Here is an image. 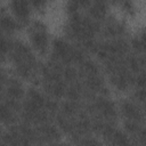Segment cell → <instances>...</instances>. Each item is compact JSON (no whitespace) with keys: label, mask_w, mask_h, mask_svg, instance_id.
<instances>
[{"label":"cell","mask_w":146,"mask_h":146,"mask_svg":"<svg viewBox=\"0 0 146 146\" xmlns=\"http://www.w3.org/2000/svg\"><path fill=\"white\" fill-rule=\"evenodd\" d=\"M29 33L33 48L40 55H44L49 43V34L47 32V26L40 21H34L29 29Z\"/></svg>","instance_id":"6da1fadb"},{"label":"cell","mask_w":146,"mask_h":146,"mask_svg":"<svg viewBox=\"0 0 146 146\" xmlns=\"http://www.w3.org/2000/svg\"><path fill=\"white\" fill-rule=\"evenodd\" d=\"M72 48L73 46L70 44L64 39H55L52 41V54L50 59L57 60L62 63L64 66L72 65V60H71Z\"/></svg>","instance_id":"7a4b0ae2"},{"label":"cell","mask_w":146,"mask_h":146,"mask_svg":"<svg viewBox=\"0 0 146 146\" xmlns=\"http://www.w3.org/2000/svg\"><path fill=\"white\" fill-rule=\"evenodd\" d=\"M1 82L3 87V97H8L11 99H16V100H19L23 98L25 91H24L22 83L17 79L6 76V74L2 73Z\"/></svg>","instance_id":"3957f363"},{"label":"cell","mask_w":146,"mask_h":146,"mask_svg":"<svg viewBox=\"0 0 146 146\" xmlns=\"http://www.w3.org/2000/svg\"><path fill=\"white\" fill-rule=\"evenodd\" d=\"M35 129H36L38 137H39V144H42V143H50V144L51 143H56L60 137V132H59L58 128L56 125L51 124V122L36 125Z\"/></svg>","instance_id":"277c9868"},{"label":"cell","mask_w":146,"mask_h":146,"mask_svg":"<svg viewBox=\"0 0 146 146\" xmlns=\"http://www.w3.org/2000/svg\"><path fill=\"white\" fill-rule=\"evenodd\" d=\"M104 36L110 38V39H115V38H121L125 33V27L124 25L116 21L113 17H107L105 19L104 26H102V31Z\"/></svg>","instance_id":"5b68a950"},{"label":"cell","mask_w":146,"mask_h":146,"mask_svg":"<svg viewBox=\"0 0 146 146\" xmlns=\"http://www.w3.org/2000/svg\"><path fill=\"white\" fill-rule=\"evenodd\" d=\"M17 22L21 25H24L30 16V10H31V2L24 1V0H14L9 3Z\"/></svg>","instance_id":"8992f818"},{"label":"cell","mask_w":146,"mask_h":146,"mask_svg":"<svg viewBox=\"0 0 146 146\" xmlns=\"http://www.w3.org/2000/svg\"><path fill=\"white\" fill-rule=\"evenodd\" d=\"M82 83L87 90H89L94 94L99 92L100 96H104V97H106L108 95V89L106 88L104 79L100 76V74L87 76V78L82 79Z\"/></svg>","instance_id":"52a82bcc"},{"label":"cell","mask_w":146,"mask_h":146,"mask_svg":"<svg viewBox=\"0 0 146 146\" xmlns=\"http://www.w3.org/2000/svg\"><path fill=\"white\" fill-rule=\"evenodd\" d=\"M110 82L119 90H127L131 84H133V74L129 70H124L122 72H117L108 75Z\"/></svg>","instance_id":"ba28073f"},{"label":"cell","mask_w":146,"mask_h":146,"mask_svg":"<svg viewBox=\"0 0 146 146\" xmlns=\"http://www.w3.org/2000/svg\"><path fill=\"white\" fill-rule=\"evenodd\" d=\"M120 110L127 120H131V121H136L138 123H141L145 119L144 112L132 102L123 100L120 104Z\"/></svg>","instance_id":"9c48e42d"},{"label":"cell","mask_w":146,"mask_h":146,"mask_svg":"<svg viewBox=\"0 0 146 146\" xmlns=\"http://www.w3.org/2000/svg\"><path fill=\"white\" fill-rule=\"evenodd\" d=\"M42 87L46 94L49 95L51 98H62L63 96H65L66 88H67L65 80L57 81V82H50V83L42 82Z\"/></svg>","instance_id":"30bf717a"},{"label":"cell","mask_w":146,"mask_h":146,"mask_svg":"<svg viewBox=\"0 0 146 146\" xmlns=\"http://www.w3.org/2000/svg\"><path fill=\"white\" fill-rule=\"evenodd\" d=\"M88 16L96 21H105L107 18V3L104 1H95L91 2L87 8Z\"/></svg>","instance_id":"8fae6325"},{"label":"cell","mask_w":146,"mask_h":146,"mask_svg":"<svg viewBox=\"0 0 146 146\" xmlns=\"http://www.w3.org/2000/svg\"><path fill=\"white\" fill-rule=\"evenodd\" d=\"M0 24H1V30L3 32V34L6 35H10L14 32H16L17 30L21 29V24L17 22V19L13 18L11 16H9L8 14L2 13L1 14V18H0Z\"/></svg>","instance_id":"7c38bea8"},{"label":"cell","mask_w":146,"mask_h":146,"mask_svg":"<svg viewBox=\"0 0 146 146\" xmlns=\"http://www.w3.org/2000/svg\"><path fill=\"white\" fill-rule=\"evenodd\" d=\"M82 110H83V105H81L79 102H73V100H66L62 103V105L59 106V112L68 117L78 116Z\"/></svg>","instance_id":"4fadbf2b"},{"label":"cell","mask_w":146,"mask_h":146,"mask_svg":"<svg viewBox=\"0 0 146 146\" xmlns=\"http://www.w3.org/2000/svg\"><path fill=\"white\" fill-rule=\"evenodd\" d=\"M79 76L80 79H84L87 76H91V75H97L99 74V67L98 65L91 60V59H86L83 63H81L79 65Z\"/></svg>","instance_id":"5bb4252c"},{"label":"cell","mask_w":146,"mask_h":146,"mask_svg":"<svg viewBox=\"0 0 146 146\" xmlns=\"http://www.w3.org/2000/svg\"><path fill=\"white\" fill-rule=\"evenodd\" d=\"M0 116H1V121L8 125H13L17 121V113L10 110L3 103H1L0 105Z\"/></svg>","instance_id":"9a60e30c"},{"label":"cell","mask_w":146,"mask_h":146,"mask_svg":"<svg viewBox=\"0 0 146 146\" xmlns=\"http://www.w3.org/2000/svg\"><path fill=\"white\" fill-rule=\"evenodd\" d=\"M107 143L112 146H131V140L121 130H115Z\"/></svg>","instance_id":"2e32d148"},{"label":"cell","mask_w":146,"mask_h":146,"mask_svg":"<svg viewBox=\"0 0 146 146\" xmlns=\"http://www.w3.org/2000/svg\"><path fill=\"white\" fill-rule=\"evenodd\" d=\"M47 98L48 97H46L43 94H41L40 91H38L36 89H33V88H30L26 94V99L31 100L32 103H34L35 105H38L41 108H44Z\"/></svg>","instance_id":"e0dca14e"},{"label":"cell","mask_w":146,"mask_h":146,"mask_svg":"<svg viewBox=\"0 0 146 146\" xmlns=\"http://www.w3.org/2000/svg\"><path fill=\"white\" fill-rule=\"evenodd\" d=\"M63 78H64L65 82H68V83H73V82L80 80L78 70H76L74 66H72V65L64 66V70H63Z\"/></svg>","instance_id":"ac0fdd59"},{"label":"cell","mask_w":146,"mask_h":146,"mask_svg":"<svg viewBox=\"0 0 146 146\" xmlns=\"http://www.w3.org/2000/svg\"><path fill=\"white\" fill-rule=\"evenodd\" d=\"M14 41L15 40H11L9 38V35H6V34H2L1 35V52H2V56H8L10 54V51L13 50V47H14Z\"/></svg>","instance_id":"d6986e66"},{"label":"cell","mask_w":146,"mask_h":146,"mask_svg":"<svg viewBox=\"0 0 146 146\" xmlns=\"http://www.w3.org/2000/svg\"><path fill=\"white\" fill-rule=\"evenodd\" d=\"M124 128H125V130H127L130 135L136 136V135L138 133V131L141 129V125H140V123H138V122H136V121L125 120V121H124Z\"/></svg>","instance_id":"ffe728a7"},{"label":"cell","mask_w":146,"mask_h":146,"mask_svg":"<svg viewBox=\"0 0 146 146\" xmlns=\"http://www.w3.org/2000/svg\"><path fill=\"white\" fill-rule=\"evenodd\" d=\"M133 84L138 88L146 89V71H143L133 76Z\"/></svg>","instance_id":"44dd1931"},{"label":"cell","mask_w":146,"mask_h":146,"mask_svg":"<svg viewBox=\"0 0 146 146\" xmlns=\"http://www.w3.org/2000/svg\"><path fill=\"white\" fill-rule=\"evenodd\" d=\"M133 98L143 104H146V89L144 88H138L133 92Z\"/></svg>","instance_id":"7402d4cb"},{"label":"cell","mask_w":146,"mask_h":146,"mask_svg":"<svg viewBox=\"0 0 146 146\" xmlns=\"http://www.w3.org/2000/svg\"><path fill=\"white\" fill-rule=\"evenodd\" d=\"M133 138H136L137 140H139L140 143H143L144 145H146V128H143L138 131V133L136 136H133Z\"/></svg>","instance_id":"603a6c76"},{"label":"cell","mask_w":146,"mask_h":146,"mask_svg":"<svg viewBox=\"0 0 146 146\" xmlns=\"http://www.w3.org/2000/svg\"><path fill=\"white\" fill-rule=\"evenodd\" d=\"M139 40L141 43V55H146V31L139 35Z\"/></svg>","instance_id":"cb8c5ba5"},{"label":"cell","mask_w":146,"mask_h":146,"mask_svg":"<svg viewBox=\"0 0 146 146\" xmlns=\"http://www.w3.org/2000/svg\"><path fill=\"white\" fill-rule=\"evenodd\" d=\"M31 6H33L38 10H40L41 8H43L46 6V2H43V1H33V2H31Z\"/></svg>","instance_id":"d4e9b609"},{"label":"cell","mask_w":146,"mask_h":146,"mask_svg":"<svg viewBox=\"0 0 146 146\" xmlns=\"http://www.w3.org/2000/svg\"><path fill=\"white\" fill-rule=\"evenodd\" d=\"M121 5L123 6V8H124L125 11H128V13H132L133 11V6H132L131 2H122Z\"/></svg>","instance_id":"484cf974"},{"label":"cell","mask_w":146,"mask_h":146,"mask_svg":"<svg viewBox=\"0 0 146 146\" xmlns=\"http://www.w3.org/2000/svg\"><path fill=\"white\" fill-rule=\"evenodd\" d=\"M49 146H68V145H66V144H62V143H51Z\"/></svg>","instance_id":"4316f807"}]
</instances>
